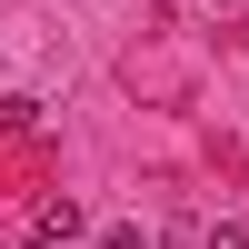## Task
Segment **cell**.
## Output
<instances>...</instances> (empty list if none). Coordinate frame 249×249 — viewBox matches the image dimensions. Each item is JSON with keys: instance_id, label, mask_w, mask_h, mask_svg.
I'll return each instance as SVG.
<instances>
[{"instance_id": "1", "label": "cell", "mask_w": 249, "mask_h": 249, "mask_svg": "<svg viewBox=\"0 0 249 249\" xmlns=\"http://www.w3.org/2000/svg\"><path fill=\"white\" fill-rule=\"evenodd\" d=\"M30 230H40V239H70V230H80V199H70V190H50V199L30 210Z\"/></svg>"}, {"instance_id": "2", "label": "cell", "mask_w": 249, "mask_h": 249, "mask_svg": "<svg viewBox=\"0 0 249 249\" xmlns=\"http://www.w3.org/2000/svg\"><path fill=\"white\" fill-rule=\"evenodd\" d=\"M100 249H150V230H110V239H100Z\"/></svg>"}, {"instance_id": "3", "label": "cell", "mask_w": 249, "mask_h": 249, "mask_svg": "<svg viewBox=\"0 0 249 249\" xmlns=\"http://www.w3.org/2000/svg\"><path fill=\"white\" fill-rule=\"evenodd\" d=\"M210 249H249V230H210Z\"/></svg>"}, {"instance_id": "4", "label": "cell", "mask_w": 249, "mask_h": 249, "mask_svg": "<svg viewBox=\"0 0 249 249\" xmlns=\"http://www.w3.org/2000/svg\"><path fill=\"white\" fill-rule=\"evenodd\" d=\"M219 10H239V0H219Z\"/></svg>"}]
</instances>
